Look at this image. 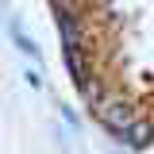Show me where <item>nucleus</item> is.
<instances>
[{
  "label": "nucleus",
  "mask_w": 154,
  "mask_h": 154,
  "mask_svg": "<svg viewBox=\"0 0 154 154\" xmlns=\"http://www.w3.org/2000/svg\"><path fill=\"white\" fill-rule=\"evenodd\" d=\"M89 100H93V112L96 119L108 127L112 135H123L127 127H131L135 119H139V112L131 108V100H123L119 93H108V89H93L89 93Z\"/></svg>",
  "instance_id": "f257e3e1"
},
{
  "label": "nucleus",
  "mask_w": 154,
  "mask_h": 154,
  "mask_svg": "<svg viewBox=\"0 0 154 154\" xmlns=\"http://www.w3.org/2000/svg\"><path fill=\"white\" fill-rule=\"evenodd\" d=\"M96 0H54V8L62 16H81V12H89Z\"/></svg>",
  "instance_id": "f03ea898"
}]
</instances>
